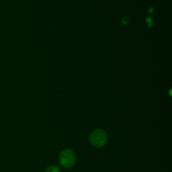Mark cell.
Here are the masks:
<instances>
[{
  "instance_id": "6da1fadb",
  "label": "cell",
  "mask_w": 172,
  "mask_h": 172,
  "mask_svg": "<svg viewBox=\"0 0 172 172\" xmlns=\"http://www.w3.org/2000/svg\"><path fill=\"white\" fill-rule=\"evenodd\" d=\"M108 135L104 130L100 128L95 129L90 135L91 144L95 147H102L108 142Z\"/></svg>"
},
{
  "instance_id": "7a4b0ae2",
  "label": "cell",
  "mask_w": 172,
  "mask_h": 172,
  "mask_svg": "<svg viewBox=\"0 0 172 172\" xmlns=\"http://www.w3.org/2000/svg\"><path fill=\"white\" fill-rule=\"evenodd\" d=\"M60 164L65 168H71L75 165L76 155L71 149H66L62 151L59 157Z\"/></svg>"
},
{
  "instance_id": "3957f363",
  "label": "cell",
  "mask_w": 172,
  "mask_h": 172,
  "mask_svg": "<svg viewBox=\"0 0 172 172\" xmlns=\"http://www.w3.org/2000/svg\"><path fill=\"white\" fill-rule=\"evenodd\" d=\"M45 172H60V169L57 165H52L46 168Z\"/></svg>"
},
{
  "instance_id": "277c9868",
  "label": "cell",
  "mask_w": 172,
  "mask_h": 172,
  "mask_svg": "<svg viewBox=\"0 0 172 172\" xmlns=\"http://www.w3.org/2000/svg\"><path fill=\"white\" fill-rule=\"evenodd\" d=\"M129 20H130V19H129V18L128 17H124L123 19H122V23L123 24H127L128 23Z\"/></svg>"
},
{
  "instance_id": "5b68a950",
  "label": "cell",
  "mask_w": 172,
  "mask_h": 172,
  "mask_svg": "<svg viewBox=\"0 0 172 172\" xmlns=\"http://www.w3.org/2000/svg\"><path fill=\"white\" fill-rule=\"evenodd\" d=\"M146 21H147V24H148L149 26H152V24H153V21H152L151 18H147L146 19Z\"/></svg>"
},
{
  "instance_id": "8992f818",
  "label": "cell",
  "mask_w": 172,
  "mask_h": 172,
  "mask_svg": "<svg viewBox=\"0 0 172 172\" xmlns=\"http://www.w3.org/2000/svg\"><path fill=\"white\" fill-rule=\"evenodd\" d=\"M153 12V8H150V9H149V12L152 13Z\"/></svg>"
}]
</instances>
